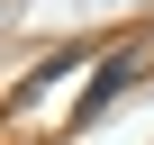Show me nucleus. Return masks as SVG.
I'll list each match as a JSON object with an SVG mask.
<instances>
[{"label": "nucleus", "mask_w": 154, "mask_h": 145, "mask_svg": "<svg viewBox=\"0 0 154 145\" xmlns=\"http://www.w3.org/2000/svg\"><path fill=\"white\" fill-rule=\"evenodd\" d=\"M127 72H136V54H109V63H100V82H91V100H82V118H91V109H100V100H109L118 82H127Z\"/></svg>", "instance_id": "obj_1"}]
</instances>
